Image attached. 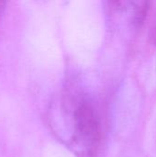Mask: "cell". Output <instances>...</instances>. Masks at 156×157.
Segmentation results:
<instances>
[{"label":"cell","mask_w":156,"mask_h":157,"mask_svg":"<svg viewBox=\"0 0 156 157\" xmlns=\"http://www.w3.org/2000/svg\"><path fill=\"white\" fill-rule=\"evenodd\" d=\"M135 6L133 7V15H132V23L135 25V27L139 28L141 27L149 11V3L148 2H134Z\"/></svg>","instance_id":"obj_2"},{"label":"cell","mask_w":156,"mask_h":157,"mask_svg":"<svg viewBox=\"0 0 156 157\" xmlns=\"http://www.w3.org/2000/svg\"><path fill=\"white\" fill-rule=\"evenodd\" d=\"M62 110L69 132V146L77 157H95L101 140V121L95 100L74 85L63 95Z\"/></svg>","instance_id":"obj_1"}]
</instances>
